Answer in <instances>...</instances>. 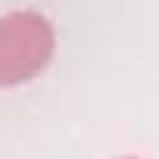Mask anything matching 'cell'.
Here are the masks:
<instances>
[{"instance_id":"obj_1","label":"cell","mask_w":159,"mask_h":159,"mask_svg":"<svg viewBox=\"0 0 159 159\" xmlns=\"http://www.w3.org/2000/svg\"><path fill=\"white\" fill-rule=\"evenodd\" d=\"M55 52L52 25L32 10L0 20V84L12 87L42 72Z\"/></svg>"}]
</instances>
